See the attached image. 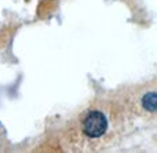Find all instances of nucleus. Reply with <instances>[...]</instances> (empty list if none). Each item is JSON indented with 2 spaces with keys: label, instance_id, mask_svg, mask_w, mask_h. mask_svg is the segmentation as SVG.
<instances>
[{
  "label": "nucleus",
  "instance_id": "nucleus-2",
  "mask_svg": "<svg viewBox=\"0 0 157 153\" xmlns=\"http://www.w3.org/2000/svg\"><path fill=\"white\" fill-rule=\"evenodd\" d=\"M142 105H144V108L146 110H149V112L155 113L156 112V106H157V95L155 91H150V93H147L146 95L142 98Z\"/></svg>",
  "mask_w": 157,
  "mask_h": 153
},
{
  "label": "nucleus",
  "instance_id": "nucleus-1",
  "mask_svg": "<svg viewBox=\"0 0 157 153\" xmlns=\"http://www.w3.org/2000/svg\"><path fill=\"white\" fill-rule=\"evenodd\" d=\"M106 128H108V120H106V116L102 112L94 110V112L88 113L87 117L84 119L83 130L86 135H88L90 138L102 137L105 134Z\"/></svg>",
  "mask_w": 157,
  "mask_h": 153
}]
</instances>
